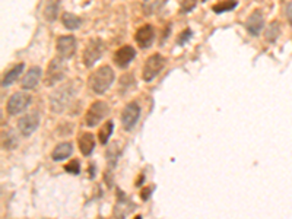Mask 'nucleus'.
I'll use <instances>...</instances> for the list:
<instances>
[{"label":"nucleus","mask_w":292,"mask_h":219,"mask_svg":"<svg viewBox=\"0 0 292 219\" xmlns=\"http://www.w3.org/2000/svg\"><path fill=\"white\" fill-rule=\"evenodd\" d=\"M40 126V114L31 113L24 117L19 118L18 121V129L24 136H31Z\"/></svg>","instance_id":"nucleus-10"},{"label":"nucleus","mask_w":292,"mask_h":219,"mask_svg":"<svg viewBox=\"0 0 292 219\" xmlns=\"http://www.w3.org/2000/svg\"><path fill=\"white\" fill-rule=\"evenodd\" d=\"M139 116H140V107L136 102H130L124 107L121 113V124L127 132H132L138 124Z\"/></svg>","instance_id":"nucleus-8"},{"label":"nucleus","mask_w":292,"mask_h":219,"mask_svg":"<svg viewBox=\"0 0 292 219\" xmlns=\"http://www.w3.org/2000/svg\"><path fill=\"white\" fill-rule=\"evenodd\" d=\"M279 35H280V25H279V22H276V21L270 22L269 27H267V30H266V33H264L266 40L269 43H275Z\"/></svg>","instance_id":"nucleus-20"},{"label":"nucleus","mask_w":292,"mask_h":219,"mask_svg":"<svg viewBox=\"0 0 292 219\" xmlns=\"http://www.w3.org/2000/svg\"><path fill=\"white\" fill-rule=\"evenodd\" d=\"M263 27H264V17H263V12H261L260 9H256L250 17L247 18V21H245V28H247V31H248L250 34L257 37V35L261 33Z\"/></svg>","instance_id":"nucleus-12"},{"label":"nucleus","mask_w":292,"mask_h":219,"mask_svg":"<svg viewBox=\"0 0 292 219\" xmlns=\"http://www.w3.org/2000/svg\"><path fill=\"white\" fill-rule=\"evenodd\" d=\"M114 70L110 66H101L100 69H97L91 78H89V86L95 94H104L111 84L114 82Z\"/></svg>","instance_id":"nucleus-2"},{"label":"nucleus","mask_w":292,"mask_h":219,"mask_svg":"<svg viewBox=\"0 0 292 219\" xmlns=\"http://www.w3.org/2000/svg\"><path fill=\"white\" fill-rule=\"evenodd\" d=\"M108 114V105L104 101H95L86 111L85 123L89 127H95Z\"/></svg>","instance_id":"nucleus-7"},{"label":"nucleus","mask_w":292,"mask_h":219,"mask_svg":"<svg viewBox=\"0 0 292 219\" xmlns=\"http://www.w3.org/2000/svg\"><path fill=\"white\" fill-rule=\"evenodd\" d=\"M113 129H114V123H113L111 120H108V121H105V123H104L103 126H101V129H100V132H98L100 143L107 145L108 139H110L111 135H113Z\"/></svg>","instance_id":"nucleus-18"},{"label":"nucleus","mask_w":292,"mask_h":219,"mask_svg":"<svg viewBox=\"0 0 292 219\" xmlns=\"http://www.w3.org/2000/svg\"><path fill=\"white\" fill-rule=\"evenodd\" d=\"M286 18H288L289 24L292 25V2L286 3Z\"/></svg>","instance_id":"nucleus-29"},{"label":"nucleus","mask_w":292,"mask_h":219,"mask_svg":"<svg viewBox=\"0 0 292 219\" xmlns=\"http://www.w3.org/2000/svg\"><path fill=\"white\" fill-rule=\"evenodd\" d=\"M191 31L190 30H186V31H183L181 34L178 35V40H177V43L178 44H184L186 41H189L190 40V37H191Z\"/></svg>","instance_id":"nucleus-27"},{"label":"nucleus","mask_w":292,"mask_h":219,"mask_svg":"<svg viewBox=\"0 0 292 219\" xmlns=\"http://www.w3.org/2000/svg\"><path fill=\"white\" fill-rule=\"evenodd\" d=\"M234 8H237V2H219V3H216V5H213V12H216V14H222V12H226V11H231V9H234Z\"/></svg>","instance_id":"nucleus-21"},{"label":"nucleus","mask_w":292,"mask_h":219,"mask_svg":"<svg viewBox=\"0 0 292 219\" xmlns=\"http://www.w3.org/2000/svg\"><path fill=\"white\" fill-rule=\"evenodd\" d=\"M135 40L138 43V46L140 49H148L151 47V44L154 43L155 40V30L151 24H146L143 27H140L138 30V33L135 35Z\"/></svg>","instance_id":"nucleus-11"},{"label":"nucleus","mask_w":292,"mask_h":219,"mask_svg":"<svg viewBox=\"0 0 292 219\" xmlns=\"http://www.w3.org/2000/svg\"><path fill=\"white\" fill-rule=\"evenodd\" d=\"M135 57H136V51H135V49H133L132 46H124V47H121V49H119V50L116 51V54H114V63H116L119 68L124 69L132 63V60H133Z\"/></svg>","instance_id":"nucleus-13"},{"label":"nucleus","mask_w":292,"mask_h":219,"mask_svg":"<svg viewBox=\"0 0 292 219\" xmlns=\"http://www.w3.org/2000/svg\"><path fill=\"white\" fill-rule=\"evenodd\" d=\"M30 104H31L30 94H27V92H15L9 98L6 108H8V113L11 116H18V114L24 113L30 107Z\"/></svg>","instance_id":"nucleus-6"},{"label":"nucleus","mask_w":292,"mask_h":219,"mask_svg":"<svg viewBox=\"0 0 292 219\" xmlns=\"http://www.w3.org/2000/svg\"><path fill=\"white\" fill-rule=\"evenodd\" d=\"M62 19H63V25H65L68 30H76V28H79L81 24H82V19H81V18L75 17L73 14H69V12H65Z\"/></svg>","instance_id":"nucleus-19"},{"label":"nucleus","mask_w":292,"mask_h":219,"mask_svg":"<svg viewBox=\"0 0 292 219\" xmlns=\"http://www.w3.org/2000/svg\"><path fill=\"white\" fill-rule=\"evenodd\" d=\"M65 169L70 172V174H79L81 172V165H79V161H76V159H73V161H70L69 164L65 167Z\"/></svg>","instance_id":"nucleus-25"},{"label":"nucleus","mask_w":292,"mask_h":219,"mask_svg":"<svg viewBox=\"0 0 292 219\" xmlns=\"http://www.w3.org/2000/svg\"><path fill=\"white\" fill-rule=\"evenodd\" d=\"M73 84L75 82L63 84L62 86H59L57 89L53 91V94L50 95V108H52V111L62 113L69 107V104L73 100L75 94H76V88Z\"/></svg>","instance_id":"nucleus-1"},{"label":"nucleus","mask_w":292,"mask_h":219,"mask_svg":"<svg viewBox=\"0 0 292 219\" xmlns=\"http://www.w3.org/2000/svg\"><path fill=\"white\" fill-rule=\"evenodd\" d=\"M95 148V139L91 133H84L79 137V149L82 152V155L89 156Z\"/></svg>","instance_id":"nucleus-16"},{"label":"nucleus","mask_w":292,"mask_h":219,"mask_svg":"<svg viewBox=\"0 0 292 219\" xmlns=\"http://www.w3.org/2000/svg\"><path fill=\"white\" fill-rule=\"evenodd\" d=\"M162 5H164V2H161V3H158V2H145L142 5V8H143L145 15H154Z\"/></svg>","instance_id":"nucleus-24"},{"label":"nucleus","mask_w":292,"mask_h":219,"mask_svg":"<svg viewBox=\"0 0 292 219\" xmlns=\"http://www.w3.org/2000/svg\"><path fill=\"white\" fill-rule=\"evenodd\" d=\"M135 219H142V216H140V215H138V216H135Z\"/></svg>","instance_id":"nucleus-30"},{"label":"nucleus","mask_w":292,"mask_h":219,"mask_svg":"<svg viewBox=\"0 0 292 219\" xmlns=\"http://www.w3.org/2000/svg\"><path fill=\"white\" fill-rule=\"evenodd\" d=\"M152 191H154V185H151V187H145V188L142 190V193H140L142 199H143V200H148Z\"/></svg>","instance_id":"nucleus-28"},{"label":"nucleus","mask_w":292,"mask_h":219,"mask_svg":"<svg viewBox=\"0 0 292 219\" xmlns=\"http://www.w3.org/2000/svg\"><path fill=\"white\" fill-rule=\"evenodd\" d=\"M72 152H73L72 143H69V142H63V143H60V145H57V146L54 148V151H53L52 153V158L54 161H63V159L69 158L70 155H72Z\"/></svg>","instance_id":"nucleus-15"},{"label":"nucleus","mask_w":292,"mask_h":219,"mask_svg":"<svg viewBox=\"0 0 292 219\" xmlns=\"http://www.w3.org/2000/svg\"><path fill=\"white\" fill-rule=\"evenodd\" d=\"M76 51V40L73 35H63L57 40V54L62 60L70 59Z\"/></svg>","instance_id":"nucleus-9"},{"label":"nucleus","mask_w":292,"mask_h":219,"mask_svg":"<svg viewBox=\"0 0 292 219\" xmlns=\"http://www.w3.org/2000/svg\"><path fill=\"white\" fill-rule=\"evenodd\" d=\"M59 2H54V3H49L44 9V17L47 18L49 21H54L57 18V12H59Z\"/></svg>","instance_id":"nucleus-22"},{"label":"nucleus","mask_w":292,"mask_h":219,"mask_svg":"<svg viewBox=\"0 0 292 219\" xmlns=\"http://www.w3.org/2000/svg\"><path fill=\"white\" fill-rule=\"evenodd\" d=\"M41 76H43V70L40 68H31L27 73L25 76L22 78V88L24 89H34L37 85L40 84L41 81Z\"/></svg>","instance_id":"nucleus-14"},{"label":"nucleus","mask_w":292,"mask_h":219,"mask_svg":"<svg viewBox=\"0 0 292 219\" xmlns=\"http://www.w3.org/2000/svg\"><path fill=\"white\" fill-rule=\"evenodd\" d=\"M194 6H196V2L186 0V2H183V3H181V12H183V14H187V12H190Z\"/></svg>","instance_id":"nucleus-26"},{"label":"nucleus","mask_w":292,"mask_h":219,"mask_svg":"<svg viewBox=\"0 0 292 219\" xmlns=\"http://www.w3.org/2000/svg\"><path fill=\"white\" fill-rule=\"evenodd\" d=\"M104 53V43L98 38H92L88 44H86L85 50H84V65L86 68H92Z\"/></svg>","instance_id":"nucleus-4"},{"label":"nucleus","mask_w":292,"mask_h":219,"mask_svg":"<svg viewBox=\"0 0 292 219\" xmlns=\"http://www.w3.org/2000/svg\"><path fill=\"white\" fill-rule=\"evenodd\" d=\"M18 145V137L15 136V132L14 130H8L6 132V136L3 137V146L8 148V149H12Z\"/></svg>","instance_id":"nucleus-23"},{"label":"nucleus","mask_w":292,"mask_h":219,"mask_svg":"<svg viewBox=\"0 0 292 219\" xmlns=\"http://www.w3.org/2000/svg\"><path fill=\"white\" fill-rule=\"evenodd\" d=\"M164 65H165V59L161 54L155 53L152 56H149L146 63L143 65V79L146 82H151L154 78L158 76V73L162 70Z\"/></svg>","instance_id":"nucleus-5"},{"label":"nucleus","mask_w":292,"mask_h":219,"mask_svg":"<svg viewBox=\"0 0 292 219\" xmlns=\"http://www.w3.org/2000/svg\"><path fill=\"white\" fill-rule=\"evenodd\" d=\"M66 63L65 60H62L60 57L53 59L49 63V68L46 70V78H44V85L46 86H53V85L59 84L66 73Z\"/></svg>","instance_id":"nucleus-3"},{"label":"nucleus","mask_w":292,"mask_h":219,"mask_svg":"<svg viewBox=\"0 0 292 219\" xmlns=\"http://www.w3.org/2000/svg\"><path fill=\"white\" fill-rule=\"evenodd\" d=\"M24 68H25V65H24V63H19V65H17L14 69H11V70L6 73V76L3 78L2 85H3V86H11V85L14 84L18 78L21 76V73L24 72Z\"/></svg>","instance_id":"nucleus-17"}]
</instances>
